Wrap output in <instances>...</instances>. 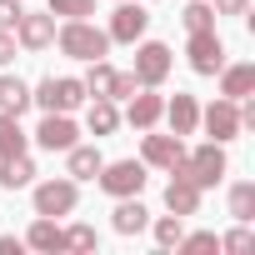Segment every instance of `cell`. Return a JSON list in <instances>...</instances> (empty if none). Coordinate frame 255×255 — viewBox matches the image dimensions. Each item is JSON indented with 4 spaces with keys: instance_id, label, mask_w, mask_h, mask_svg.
Returning <instances> with one entry per match:
<instances>
[{
    "instance_id": "obj_1",
    "label": "cell",
    "mask_w": 255,
    "mask_h": 255,
    "mask_svg": "<svg viewBox=\"0 0 255 255\" xmlns=\"http://www.w3.org/2000/svg\"><path fill=\"white\" fill-rule=\"evenodd\" d=\"M55 45H60V55H70V60H80V65L110 55V35H105L100 25H90V20H65V25L55 30Z\"/></svg>"
},
{
    "instance_id": "obj_2",
    "label": "cell",
    "mask_w": 255,
    "mask_h": 255,
    "mask_svg": "<svg viewBox=\"0 0 255 255\" xmlns=\"http://www.w3.org/2000/svg\"><path fill=\"white\" fill-rule=\"evenodd\" d=\"M170 175H175V180H190L195 190H210V185L225 180V150H220L215 140H205L200 150H185V155L170 165Z\"/></svg>"
},
{
    "instance_id": "obj_3",
    "label": "cell",
    "mask_w": 255,
    "mask_h": 255,
    "mask_svg": "<svg viewBox=\"0 0 255 255\" xmlns=\"http://www.w3.org/2000/svg\"><path fill=\"white\" fill-rule=\"evenodd\" d=\"M30 105L70 115V110H80V105H85V80H75V75H45V80L30 90Z\"/></svg>"
},
{
    "instance_id": "obj_4",
    "label": "cell",
    "mask_w": 255,
    "mask_h": 255,
    "mask_svg": "<svg viewBox=\"0 0 255 255\" xmlns=\"http://www.w3.org/2000/svg\"><path fill=\"white\" fill-rule=\"evenodd\" d=\"M170 70H175V50L165 45V40H135V65H130V75L140 80V85H165L170 80Z\"/></svg>"
},
{
    "instance_id": "obj_5",
    "label": "cell",
    "mask_w": 255,
    "mask_h": 255,
    "mask_svg": "<svg viewBox=\"0 0 255 255\" xmlns=\"http://www.w3.org/2000/svg\"><path fill=\"white\" fill-rule=\"evenodd\" d=\"M145 160H110V165H100V175H95V185L105 190V195H140L145 190Z\"/></svg>"
},
{
    "instance_id": "obj_6",
    "label": "cell",
    "mask_w": 255,
    "mask_h": 255,
    "mask_svg": "<svg viewBox=\"0 0 255 255\" xmlns=\"http://www.w3.org/2000/svg\"><path fill=\"white\" fill-rule=\"evenodd\" d=\"M75 205H80V180L60 175V180H40V185H35V215L60 220V215H70Z\"/></svg>"
},
{
    "instance_id": "obj_7",
    "label": "cell",
    "mask_w": 255,
    "mask_h": 255,
    "mask_svg": "<svg viewBox=\"0 0 255 255\" xmlns=\"http://www.w3.org/2000/svg\"><path fill=\"white\" fill-rule=\"evenodd\" d=\"M145 30H150V10H145V5H130V0H115L110 25H105L110 45H135Z\"/></svg>"
},
{
    "instance_id": "obj_8",
    "label": "cell",
    "mask_w": 255,
    "mask_h": 255,
    "mask_svg": "<svg viewBox=\"0 0 255 255\" xmlns=\"http://www.w3.org/2000/svg\"><path fill=\"white\" fill-rule=\"evenodd\" d=\"M30 140H35L40 150H50V155H55V150L65 155V150L80 140V130H75V120H70V115H60V110H45V120L30 130Z\"/></svg>"
},
{
    "instance_id": "obj_9",
    "label": "cell",
    "mask_w": 255,
    "mask_h": 255,
    "mask_svg": "<svg viewBox=\"0 0 255 255\" xmlns=\"http://www.w3.org/2000/svg\"><path fill=\"white\" fill-rule=\"evenodd\" d=\"M15 45L20 50H50L55 45V15L50 10H25L20 20H15Z\"/></svg>"
},
{
    "instance_id": "obj_10",
    "label": "cell",
    "mask_w": 255,
    "mask_h": 255,
    "mask_svg": "<svg viewBox=\"0 0 255 255\" xmlns=\"http://www.w3.org/2000/svg\"><path fill=\"white\" fill-rule=\"evenodd\" d=\"M185 55H190V70H195V75H215V70L225 65V40H220L215 30H190Z\"/></svg>"
},
{
    "instance_id": "obj_11",
    "label": "cell",
    "mask_w": 255,
    "mask_h": 255,
    "mask_svg": "<svg viewBox=\"0 0 255 255\" xmlns=\"http://www.w3.org/2000/svg\"><path fill=\"white\" fill-rule=\"evenodd\" d=\"M200 125H205V135L215 140V145H225V140H235L240 135V110H235V100H210L205 110H200Z\"/></svg>"
},
{
    "instance_id": "obj_12",
    "label": "cell",
    "mask_w": 255,
    "mask_h": 255,
    "mask_svg": "<svg viewBox=\"0 0 255 255\" xmlns=\"http://www.w3.org/2000/svg\"><path fill=\"white\" fill-rule=\"evenodd\" d=\"M165 115V95H155V85H140L130 100H125V120L135 125V130H155Z\"/></svg>"
},
{
    "instance_id": "obj_13",
    "label": "cell",
    "mask_w": 255,
    "mask_h": 255,
    "mask_svg": "<svg viewBox=\"0 0 255 255\" xmlns=\"http://www.w3.org/2000/svg\"><path fill=\"white\" fill-rule=\"evenodd\" d=\"M140 135H145V140H140V160L155 165V170H170V165L185 155V135H175V130H170V135H150V130H140Z\"/></svg>"
},
{
    "instance_id": "obj_14",
    "label": "cell",
    "mask_w": 255,
    "mask_h": 255,
    "mask_svg": "<svg viewBox=\"0 0 255 255\" xmlns=\"http://www.w3.org/2000/svg\"><path fill=\"white\" fill-rule=\"evenodd\" d=\"M160 120L170 125L175 135H195V130H200V105H195V95H180V90H175V95L165 100V115H160Z\"/></svg>"
},
{
    "instance_id": "obj_15",
    "label": "cell",
    "mask_w": 255,
    "mask_h": 255,
    "mask_svg": "<svg viewBox=\"0 0 255 255\" xmlns=\"http://www.w3.org/2000/svg\"><path fill=\"white\" fill-rule=\"evenodd\" d=\"M110 225H115V235H140V230L150 225V210L140 205V195H120V200H115Z\"/></svg>"
},
{
    "instance_id": "obj_16",
    "label": "cell",
    "mask_w": 255,
    "mask_h": 255,
    "mask_svg": "<svg viewBox=\"0 0 255 255\" xmlns=\"http://www.w3.org/2000/svg\"><path fill=\"white\" fill-rule=\"evenodd\" d=\"M215 75H220V95H225V100H245V95H255V65H250V60H240V65H220Z\"/></svg>"
},
{
    "instance_id": "obj_17",
    "label": "cell",
    "mask_w": 255,
    "mask_h": 255,
    "mask_svg": "<svg viewBox=\"0 0 255 255\" xmlns=\"http://www.w3.org/2000/svg\"><path fill=\"white\" fill-rule=\"evenodd\" d=\"M100 165H105V155H100L95 145H80V140H75V145L65 150V175H70V180H95Z\"/></svg>"
},
{
    "instance_id": "obj_18",
    "label": "cell",
    "mask_w": 255,
    "mask_h": 255,
    "mask_svg": "<svg viewBox=\"0 0 255 255\" xmlns=\"http://www.w3.org/2000/svg\"><path fill=\"white\" fill-rule=\"evenodd\" d=\"M25 245H30V250H40V255H55V250H65V230H60L50 215H35V220H30V230H25Z\"/></svg>"
},
{
    "instance_id": "obj_19",
    "label": "cell",
    "mask_w": 255,
    "mask_h": 255,
    "mask_svg": "<svg viewBox=\"0 0 255 255\" xmlns=\"http://www.w3.org/2000/svg\"><path fill=\"white\" fill-rule=\"evenodd\" d=\"M85 130H90L95 140L120 130V110H115V100H105V95H95V100H90V110H85Z\"/></svg>"
},
{
    "instance_id": "obj_20",
    "label": "cell",
    "mask_w": 255,
    "mask_h": 255,
    "mask_svg": "<svg viewBox=\"0 0 255 255\" xmlns=\"http://www.w3.org/2000/svg\"><path fill=\"white\" fill-rule=\"evenodd\" d=\"M35 180V160L20 150V155H0V185L5 190H25Z\"/></svg>"
},
{
    "instance_id": "obj_21",
    "label": "cell",
    "mask_w": 255,
    "mask_h": 255,
    "mask_svg": "<svg viewBox=\"0 0 255 255\" xmlns=\"http://www.w3.org/2000/svg\"><path fill=\"white\" fill-rule=\"evenodd\" d=\"M30 110V85L20 75H0V115H25Z\"/></svg>"
},
{
    "instance_id": "obj_22",
    "label": "cell",
    "mask_w": 255,
    "mask_h": 255,
    "mask_svg": "<svg viewBox=\"0 0 255 255\" xmlns=\"http://www.w3.org/2000/svg\"><path fill=\"white\" fill-rule=\"evenodd\" d=\"M165 210H170V215H195V210H200V190H195L190 180H175V175H170V185H165Z\"/></svg>"
},
{
    "instance_id": "obj_23",
    "label": "cell",
    "mask_w": 255,
    "mask_h": 255,
    "mask_svg": "<svg viewBox=\"0 0 255 255\" xmlns=\"http://www.w3.org/2000/svg\"><path fill=\"white\" fill-rule=\"evenodd\" d=\"M30 145V135L20 130V115H0V155H20Z\"/></svg>"
},
{
    "instance_id": "obj_24",
    "label": "cell",
    "mask_w": 255,
    "mask_h": 255,
    "mask_svg": "<svg viewBox=\"0 0 255 255\" xmlns=\"http://www.w3.org/2000/svg\"><path fill=\"white\" fill-rule=\"evenodd\" d=\"M110 85H115V65H110V60H90V70H85V95H105V100H110Z\"/></svg>"
},
{
    "instance_id": "obj_25",
    "label": "cell",
    "mask_w": 255,
    "mask_h": 255,
    "mask_svg": "<svg viewBox=\"0 0 255 255\" xmlns=\"http://www.w3.org/2000/svg\"><path fill=\"white\" fill-rule=\"evenodd\" d=\"M230 215H235V220H245V225L255 220V185H250V180L230 185Z\"/></svg>"
},
{
    "instance_id": "obj_26",
    "label": "cell",
    "mask_w": 255,
    "mask_h": 255,
    "mask_svg": "<svg viewBox=\"0 0 255 255\" xmlns=\"http://www.w3.org/2000/svg\"><path fill=\"white\" fill-rule=\"evenodd\" d=\"M150 230H155V245H160V250H175L180 235H185V215H160Z\"/></svg>"
},
{
    "instance_id": "obj_27",
    "label": "cell",
    "mask_w": 255,
    "mask_h": 255,
    "mask_svg": "<svg viewBox=\"0 0 255 255\" xmlns=\"http://www.w3.org/2000/svg\"><path fill=\"white\" fill-rule=\"evenodd\" d=\"M180 20H185V30H215V5L210 0H190Z\"/></svg>"
},
{
    "instance_id": "obj_28",
    "label": "cell",
    "mask_w": 255,
    "mask_h": 255,
    "mask_svg": "<svg viewBox=\"0 0 255 255\" xmlns=\"http://www.w3.org/2000/svg\"><path fill=\"white\" fill-rule=\"evenodd\" d=\"M45 10L60 20H85V15H95V0H50Z\"/></svg>"
},
{
    "instance_id": "obj_29",
    "label": "cell",
    "mask_w": 255,
    "mask_h": 255,
    "mask_svg": "<svg viewBox=\"0 0 255 255\" xmlns=\"http://www.w3.org/2000/svg\"><path fill=\"white\" fill-rule=\"evenodd\" d=\"M95 245H100L95 225H85V220H80V225H70V230H65V250H95Z\"/></svg>"
},
{
    "instance_id": "obj_30",
    "label": "cell",
    "mask_w": 255,
    "mask_h": 255,
    "mask_svg": "<svg viewBox=\"0 0 255 255\" xmlns=\"http://www.w3.org/2000/svg\"><path fill=\"white\" fill-rule=\"evenodd\" d=\"M175 250H185V255H200V250H220V235L215 230H195V235H180V245Z\"/></svg>"
},
{
    "instance_id": "obj_31",
    "label": "cell",
    "mask_w": 255,
    "mask_h": 255,
    "mask_svg": "<svg viewBox=\"0 0 255 255\" xmlns=\"http://www.w3.org/2000/svg\"><path fill=\"white\" fill-rule=\"evenodd\" d=\"M250 245H255V235H250V225H245V220H235V230H230V235H220V250H230V255H245Z\"/></svg>"
},
{
    "instance_id": "obj_32",
    "label": "cell",
    "mask_w": 255,
    "mask_h": 255,
    "mask_svg": "<svg viewBox=\"0 0 255 255\" xmlns=\"http://www.w3.org/2000/svg\"><path fill=\"white\" fill-rule=\"evenodd\" d=\"M140 90V80L130 75V70H115V85H110V100H130Z\"/></svg>"
},
{
    "instance_id": "obj_33",
    "label": "cell",
    "mask_w": 255,
    "mask_h": 255,
    "mask_svg": "<svg viewBox=\"0 0 255 255\" xmlns=\"http://www.w3.org/2000/svg\"><path fill=\"white\" fill-rule=\"evenodd\" d=\"M25 15V5L20 0H0V30H15V20Z\"/></svg>"
},
{
    "instance_id": "obj_34",
    "label": "cell",
    "mask_w": 255,
    "mask_h": 255,
    "mask_svg": "<svg viewBox=\"0 0 255 255\" xmlns=\"http://www.w3.org/2000/svg\"><path fill=\"white\" fill-rule=\"evenodd\" d=\"M15 60V30H0V65Z\"/></svg>"
},
{
    "instance_id": "obj_35",
    "label": "cell",
    "mask_w": 255,
    "mask_h": 255,
    "mask_svg": "<svg viewBox=\"0 0 255 255\" xmlns=\"http://www.w3.org/2000/svg\"><path fill=\"white\" fill-rule=\"evenodd\" d=\"M250 0H215V15H245Z\"/></svg>"
},
{
    "instance_id": "obj_36",
    "label": "cell",
    "mask_w": 255,
    "mask_h": 255,
    "mask_svg": "<svg viewBox=\"0 0 255 255\" xmlns=\"http://www.w3.org/2000/svg\"><path fill=\"white\" fill-rule=\"evenodd\" d=\"M25 250V240H15V235H0V255H20Z\"/></svg>"
}]
</instances>
